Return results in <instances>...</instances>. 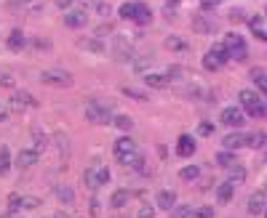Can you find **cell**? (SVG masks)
I'll list each match as a JSON object with an SVG mask.
<instances>
[{
    "label": "cell",
    "instance_id": "1",
    "mask_svg": "<svg viewBox=\"0 0 267 218\" xmlns=\"http://www.w3.org/2000/svg\"><path fill=\"white\" fill-rule=\"evenodd\" d=\"M238 98H240V107H243L246 115H251V117H267V104L259 98L257 91L246 88V91H240V93H238Z\"/></svg>",
    "mask_w": 267,
    "mask_h": 218
},
{
    "label": "cell",
    "instance_id": "2",
    "mask_svg": "<svg viewBox=\"0 0 267 218\" xmlns=\"http://www.w3.org/2000/svg\"><path fill=\"white\" fill-rule=\"evenodd\" d=\"M86 120L94 125H110L113 123V109L102 101H88L86 104Z\"/></svg>",
    "mask_w": 267,
    "mask_h": 218
},
{
    "label": "cell",
    "instance_id": "3",
    "mask_svg": "<svg viewBox=\"0 0 267 218\" xmlns=\"http://www.w3.org/2000/svg\"><path fill=\"white\" fill-rule=\"evenodd\" d=\"M40 80L45 85H56V88H70L75 83V77L70 75L67 69H43L40 72Z\"/></svg>",
    "mask_w": 267,
    "mask_h": 218
},
{
    "label": "cell",
    "instance_id": "4",
    "mask_svg": "<svg viewBox=\"0 0 267 218\" xmlns=\"http://www.w3.org/2000/svg\"><path fill=\"white\" fill-rule=\"evenodd\" d=\"M38 107V98L30 93V91H22V88H16L14 93H11L8 98V109H14V112H24V109H35Z\"/></svg>",
    "mask_w": 267,
    "mask_h": 218
},
{
    "label": "cell",
    "instance_id": "5",
    "mask_svg": "<svg viewBox=\"0 0 267 218\" xmlns=\"http://www.w3.org/2000/svg\"><path fill=\"white\" fill-rule=\"evenodd\" d=\"M219 120H222L227 128H243L246 123V112L240 107H225L222 115H219Z\"/></svg>",
    "mask_w": 267,
    "mask_h": 218
},
{
    "label": "cell",
    "instance_id": "6",
    "mask_svg": "<svg viewBox=\"0 0 267 218\" xmlns=\"http://www.w3.org/2000/svg\"><path fill=\"white\" fill-rule=\"evenodd\" d=\"M38 157H40V155H38V152L32 149V147H30V149H22V152H16L14 165H16L19 170H27V168H32V165L38 162Z\"/></svg>",
    "mask_w": 267,
    "mask_h": 218
},
{
    "label": "cell",
    "instance_id": "7",
    "mask_svg": "<svg viewBox=\"0 0 267 218\" xmlns=\"http://www.w3.org/2000/svg\"><path fill=\"white\" fill-rule=\"evenodd\" d=\"M195 149H198V144H195V138L190 133H182L179 141H177V155L179 157H192Z\"/></svg>",
    "mask_w": 267,
    "mask_h": 218
},
{
    "label": "cell",
    "instance_id": "8",
    "mask_svg": "<svg viewBox=\"0 0 267 218\" xmlns=\"http://www.w3.org/2000/svg\"><path fill=\"white\" fill-rule=\"evenodd\" d=\"M88 24V14L86 11H70L67 16H64V27H70V30H80V27H86Z\"/></svg>",
    "mask_w": 267,
    "mask_h": 218
},
{
    "label": "cell",
    "instance_id": "9",
    "mask_svg": "<svg viewBox=\"0 0 267 218\" xmlns=\"http://www.w3.org/2000/svg\"><path fill=\"white\" fill-rule=\"evenodd\" d=\"M174 205H177V191L174 189H160L158 197H155V208L160 210H171Z\"/></svg>",
    "mask_w": 267,
    "mask_h": 218
},
{
    "label": "cell",
    "instance_id": "10",
    "mask_svg": "<svg viewBox=\"0 0 267 218\" xmlns=\"http://www.w3.org/2000/svg\"><path fill=\"white\" fill-rule=\"evenodd\" d=\"M115 157H120V155H134V152H139V147H136V141L131 136H120L118 141H115Z\"/></svg>",
    "mask_w": 267,
    "mask_h": 218
},
{
    "label": "cell",
    "instance_id": "11",
    "mask_svg": "<svg viewBox=\"0 0 267 218\" xmlns=\"http://www.w3.org/2000/svg\"><path fill=\"white\" fill-rule=\"evenodd\" d=\"M267 208V194L265 191H254V194L249 197V213L251 216H262Z\"/></svg>",
    "mask_w": 267,
    "mask_h": 218
},
{
    "label": "cell",
    "instance_id": "12",
    "mask_svg": "<svg viewBox=\"0 0 267 218\" xmlns=\"http://www.w3.org/2000/svg\"><path fill=\"white\" fill-rule=\"evenodd\" d=\"M163 45L168 51H174V54H185V51H190V43H187L182 35H168L163 40Z\"/></svg>",
    "mask_w": 267,
    "mask_h": 218
},
{
    "label": "cell",
    "instance_id": "13",
    "mask_svg": "<svg viewBox=\"0 0 267 218\" xmlns=\"http://www.w3.org/2000/svg\"><path fill=\"white\" fill-rule=\"evenodd\" d=\"M232 197H235V184L225 181V184H219V187H217V202L219 205H230Z\"/></svg>",
    "mask_w": 267,
    "mask_h": 218
},
{
    "label": "cell",
    "instance_id": "14",
    "mask_svg": "<svg viewBox=\"0 0 267 218\" xmlns=\"http://www.w3.org/2000/svg\"><path fill=\"white\" fill-rule=\"evenodd\" d=\"M222 147L227 152H235V149H243L246 147V133H227L222 138Z\"/></svg>",
    "mask_w": 267,
    "mask_h": 218
},
{
    "label": "cell",
    "instance_id": "15",
    "mask_svg": "<svg viewBox=\"0 0 267 218\" xmlns=\"http://www.w3.org/2000/svg\"><path fill=\"white\" fill-rule=\"evenodd\" d=\"M142 77H145L147 88H168V83H171L166 75H160V72H145Z\"/></svg>",
    "mask_w": 267,
    "mask_h": 218
},
{
    "label": "cell",
    "instance_id": "16",
    "mask_svg": "<svg viewBox=\"0 0 267 218\" xmlns=\"http://www.w3.org/2000/svg\"><path fill=\"white\" fill-rule=\"evenodd\" d=\"M192 30L198 32V35H211V32H214V22H211V19H206L203 14H195L192 16Z\"/></svg>",
    "mask_w": 267,
    "mask_h": 218
},
{
    "label": "cell",
    "instance_id": "17",
    "mask_svg": "<svg viewBox=\"0 0 267 218\" xmlns=\"http://www.w3.org/2000/svg\"><path fill=\"white\" fill-rule=\"evenodd\" d=\"M246 147H249V149L267 147V133H265V130H251V133H246Z\"/></svg>",
    "mask_w": 267,
    "mask_h": 218
},
{
    "label": "cell",
    "instance_id": "18",
    "mask_svg": "<svg viewBox=\"0 0 267 218\" xmlns=\"http://www.w3.org/2000/svg\"><path fill=\"white\" fill-rule=\"evenodd\" d=\"M113 56L118 59V62H131V59L136 56V51L131 48L128 43H123V40H118L115 43V51H113Z\"/></svg>",
    "mask_w": 267,
    "mask_h": 218
},
{
    "label": "cell",
    "instance_id": "19",
    "mask_svg": "<svg viewBox=\"0 0 267 218\" xmlns=\"http://www.w3.org/2000/svg\"><path fill=\"white\" fill-rule=\"evenodd\" d=\"M249 75H251V83L257 85V91H262L267 96V72L262 67H254V69H249Z\"/></svg>",
    "mask_w": 267,
    "mask_h": 218
},
{
    "label": "cell",
    "instance_id": "20",
    "mask_svg": "<svg viewBox=\"0 0 267 218\" xmlns=\"http://www.w3.org/2000/svg\"><path fill=\"white\" fill-rule=\"evenodd\" d=\"M48 147V136H45L43 128H32V149L38 152V155H43V149Z\"/></svg>",
    "mask_w": 267,
    "mask_h": 218
},
{
    "label": "cell",
    "instance_id": "21",
    "mask_svg": "<svg viewBox=\"0 0 267 218\" xmlns=\"http://www.w3.org/2000/svg\"><path fill=\"white\" fill-rule=\"evenodd\" d=\"M77 45H80V48H86V51H91V54H104V51H107L99 37H80Z\"/></svg>",
    "mask_w": 267,
    "mask_h": 218
},
{
    "label": "cell",
    "instance_id": "22",
    "mask_svg": "<svg viewBox=\"0 0 267 218\" xmlns=\"http://www.w3.org/2000/svg\"><path fill=\"white\" fill-rule=\"evenodd\" d=\"M225 45H227V51H238V48H249L246 45V40L238 35V32H225V40H222Z\"/></svg>",
    "mask_w": 267,
    "mask_h": 218
},
{
    "label": "cell",
    "instance_id": "23",
    "mask_svg": "<svg viewBox=\"0 0 267 218\" xmlns=\"http://www.w3.org/2000/svg\"><path fill=\"white\" fill-rule=\"evenodd\" d=\"M11 165H14V157H11L8 147H0V178L11 173Z\"/></svg>",
    "mask_w": 267,
    "mask_h": 218
},
{
    "label": "cell",
    "instance_id": "24",
    "mask_svg": "<svg viewBox=\"0 0 267 218\" xmlns=\"http://www.w3.org/2000/svg\"><path fill=\"white\" fill-rule=\"evenodd\" d=\"M24 45H27V37H24V32H22V30H14V32L8 35V51H14V54H16V51H22Z\"/></svg>",
    "mask_w": 267,
    "mask_h": 218
},
{
    "label": "cell",
    "instance_id": "25",
    "mask_svg": "<svg viewBox=\"0 0 267 218\" xmlns=\"http://www.w3.org/2000/svg\"><path fill=\"white\" fill-rule=\"evenodd\" d=\"M128 200H131V191H128V189H118L113 197H110V205H113L115 210H120V208H126V205H128Z\"/></svg>",
    "mask_w": 267,
    "mask_h": 218
},
{
    "label": "cell",
    "instance_id": "26",
    "mask_svg": "<svg viewBox=\"0 0 267 218\" xmlns=\"http://www.w3.org/2000/svg\"><path fill=\"white\" fill-rule=\"evenodd\" d=\"M134 22L139 24V27H147V24L153 22V11H150L145 3H139V5H136V16H134Z\"/></svg>",
    "mask_w": 267,
    "mask_h": 218
},
{
    "label": "cell",
    "instance_id": "27",
    "mask_svg": "<svg viewBox=\"0 0 267 218\" xmlns=\"http://www.w3.org/2000/svg\"><path fill=\"white\" fill-rule=\"evenodd\" d=\"M54 197H56L59 202H64V205H73V202H75V191H73V187H64V184L54 189Z\"/></svg>",
    "mask_w": 267,
    "mask_h": 218
},
{
    "label": "cell",
    "instance_id": "28",
    "mask_svg": "<svg viewBox=\"0 0 267 218\" xmlns=\"http://www.w3.org/2000/svg\"><path fill=\"white\" fill-rule=\"evenodd\" d=\"M243 178H246V168H243V165L232 162L230 168H227V181H230V184H240Z\"/></svg>",
    "mask_w": 267,
    "mask_h": 218
},
{
    "label": "cell",
    "instance_id": "29",
    "mask_svg": "<svg viewBox=\"0 0 267 218\" xmlns=\"http://www.w3.org/2000/svg\"><path fill=\"white\" fill-rule=\"evenodd\" d=\"M113 123H115L118 130H123V133H131L134 130V120L128 115H113Z\"/></svg>",
    "mask_w": 267,
    "mask_h": 218
},
{
    "label": "cell",
    "instance_id": "30",
    "mask_svg": "<svg viewBox=\"0 0 267 218\" xmlns=\"http://www.w3.org/2000/svg\"><path fill=\"white\" fill-rule=\"evenodd\" d=\"M198 176H200V168H198V165H185V168L179 170V178H182V181H198Z\"/></svg>",
    "mask_w": 267,
    "mask_h": 218
},
{
    "label": "cell",
    "instance_id": "31",
    "mask_svg": "<svg viewBox=\"0 0 267 218\" xmlns=\"http://www.w3.org/2000/svg\"><path fill=\"white\" fill-rule=\"evenodd\" d=\"M222 67H225V64L219 62V59H217V56L211 54V51H208V54L203 56V69H208V72H219Z\"/></svg>",
    "mask_w": 267,
    "mask_h": 218
},
{
    "label": "cell",
    "instance_id": "32",
    "mask_svg": "<svg viewBox=\"0 0 267 218\" xmlns=\"http://www.w3.org/2000/svg\"><path fill=\"white\" fill-rule=\"evenodd\" d=\"M54 144H56V149H59L62 155H70V138H67V133H64V130H56Z\"/></svg>",
    "mask_w": 267,
    "mask_h": 218
},
{
    "label": "cell",
    "instance_id": "33",
    "mask_svg": "<svg viewBox=\"0 0 267 218\" xmlns=\"http://www.w3.org/2000/svg\"><path fill=\"white\" fill-rule=\"evenodd\" d=\"M136 0H128V3H123L120 8H118V14H120V19H131L134 22V16H136Z\"/></svg>",
    "mask_w": 267,
    "mask_h": 218
},
{
    "label": "cell",
    "instance_id": "34",
    "mask_svg": "<svg viewBox=\"0 0 267 218\" xmlns=\"http://www.w3.org/2000/svg\"><path fill=\"white\" fill-rule=\"evenodd\" d=\"M211 54L217 56L222 64L230 62V51H227V45H225V43H214V45H211Z\"/></svg>",
    "mask_w": 267,
    "mask_h": 218
},
{
    "label": "cell",
    "instance_id": "35",
    "mask_svg": "<svg viewBox=\"0 0 267 218\" xmlns=\"http://www.w3.org/2000/svg\"><path fill=\"white\" fill-rule=\"evenodd\" d=\"M83 184L91 189V191H96L99 189V178H96V173H94V168H86L83 170Z\"/></svg>",
    "mask_w": 267,
    "mask_h": 218
},
{
    "label": "cell",
    "instance_id": "36",
    "mask_svg": "<svg viewBox=\"0 0 267 218\" xmlns=\"http://www.w3.org/2000/svg\"><path fill=\"white\" fill-rule=\"evenodd\" d=\"M163 75L168 77V80H182V77H185V67H179V64H171V67H166Z\"/></svg>",
    "mask_w": 267,
    "mask_h": 218
},
{
    "label": "cell",
    "instance_id": "37",
    "mask_svg": "<svg viewBox=\"0 0 267 218\" xmlns=\"http://www.w3.org/2000/svg\"><path fill=\"white\" fill-rule=\"evenodd\" d=\"M94 173H96V178H99V187H104V184L113 178V176H110V168H107V165H94Z\"/></svg>",
    "mask_w": 267,
    "mask_h": 218
},
{
    "label": "cell",
    "instance_id": "38",
    "mask_svg": "<svg viewBox=\"0 0 267 218\" xmlns=\"http://www.w3.org/2000/svg\"><path fill=\"white\" fill-rule=\"evenodd\" d=\"M232 162H235V155H232V152L222 149V152L217 155V165H222V168H230Z\"/></svg>",
    "mask_w": 267,
    "mask_h": 218
},
{
    "label": "cell",
    "instance_id": "39",
    "mask_svg": "<svg viewBox=\"0 0 267 218\" xmlns=\"http://www.w3.org/2000/svg\"><path fill=\"white\" fill-rule=\"evenodd\" d=\"M190 216H192L190 205H174L171 208V218H190Z\"/></svg>",
    "mask_w": 267,
    "mask_h": 218
},
{
    "label": "cell",
    "instance_id": "40",
    "mask_svg": "<svg viewBox=\"0 0 267 218\" xmlns=\"http://www.w3.org/2000/svg\"><path fill=\"white\" fill-rule=\"evenodd\" d=\"M22 205H24V194L11 191V194H8V210H22Z\"/></svg>",
    "mask_w": 267,
    "mask_h": 218
},
{
    "label": "cell",
    "instance_id": "41",
    "mask_svg": "<svg viewBox=\"0 0 267 218\" xmlns=\"http://www.w3.org/2000/svg\"><path fill=\"white\" fill-rule=\"evenodd\" d=\"M30 45L35 51H51V40H48V37H32Z\"/></svg>",
    "mask_w": 267,
    "mask_h": 218
},
{
    "label": "cell",
    "instance_id": "42",
    "mask_svg": "<svg viewBox=\"0 0 267 218\" xmlns=\"http://www.w3.org/2000/svg\"><path fill=\"white\" fill-rule=\"evenodd\" d=\"M192 218H214V208L211 205H200L192 210Z\"/></svg>",
    "mask_w": 267,
    "mask_h": 218
},
{
    "label": "cell",
    "instance_id": "43",
    "mask_svg": "<svg viewBox=\"0 0 267 218\" xmlns=\"http://www.w3.org/2000/svg\"><path fill=\"white\" fill-rule=\"evenodd\" d=\"M136 218H155V205L142 202V205H139V213H136Z\"/></svg>",
    "mask_w": 267,
    "mask_h": 218
},
{
    "label": "cell",
    "instance_id": "44",
    "mask_svg": "<svg viewBox=\"0 0 267 218\" xmlns=\"http://www.w3.org/2000/svg\"><path fill=\"white\" fill-rule=\"evenodd\" d=\"M94 11L104 19V16H110V11H113V8H110V3H104V0H96V3H94Z\"/></svg>",
    "mask_w": 267,
    "mask_h": 218
},
{
    "label": "cell",
    "instance_id": "45",
    "mask_svg": "<svg viewBox=\"0 0 267 218\" xmlns=\"http://www.w3.org/2000/svg\"><path fill=\"white\" fill-rule=\"evenodd\" d=\"M107 35H113V27H110V24H99V27L94 30V37H107Z\"/></svg>",
    "mask_w": 267,
    "mask_h": 218
},
{
    "label": "cell",
    "instance_id": "46",
    "mask_svg": "<svg viewBox=\"0 0 267 218\" xmlns=\"http://www.w3.org/2000/svg\"><path fill=\"white\" fill-rule=\"evenodd\" d=\"M198 133H200V136H211V133H214V123L203 120V123L198 125Z\"/></svg>",
    "mask_w": 267,
    "mask_h": 218
},
{
    "label": "cell",
    "instance_id": "47",
    "mask_svg": "<svg viewBox=\"0 0 267 218\" xmlns=\"http://www.w3.org/2000/svg\"><path fill=\"white\" fill-rule=\"evenodd\" d=\"M123 93H126V96H131V98H136V101H145V93H139V91H136V88H128V85H126V88H123Z\"/></svg>",
    "mask_w": 267,
    "mask_h": 218
},
{
    "label": "cell",
    "instance_id": "48",
    "mask_svg": "<svg viewBox=\"0 0 267 218\" xmlns=\"http://www.w3.org/2000/svg\"><path fill=\"white\" fill-rule=\"evenodd\" d=\"M22 208L35 210V208H40V200H38V197H24V205H22Z\"/></svg>",
    "mask_w": 267,
    "mask_h": 218
},
{
    "label": "cell",
    "instance_id": "49",
    "mask_svg": "<svg viewBox=\"0 0 267 218\" xmlns=\"http://www.w3.org/2000/svg\"><path fill=\"white\" fill-rule=\"evenodd\" d=\"M0 85H5V88H16V80L11 75H0Z\"/></svg>",
    "mask_w": 267,
    "mask_h": 218
},
{
    "label": "cell",
    "instance_id": "50",
    "mask_svg": "<svg viewBox=\"0 0 267 218\" xmlns=\"http://www.w3.org/2000/svg\"><path fill=\"white\" fill-rule=\"evenodd\" d=\"M54 5H56V8H62V11H67L70 5H75V0H54Z\"/></svg>",
    "mask_w": 267,
    "mask_h": 218
},
{
    "label": "cell",
    "instance_id": "51",
    "mask_svg": "<svg viewBox=\"0 0 267 218\" xmlns=\"http://www.w3.org/2000/svg\"><path fill=\"white\" fill-rule=\"evenodd\" d=\"M222 3V0H200V5H203L206 11H211V8H217V5Z\"/></svg>",
    "mask_w": 267,
    "mask_h": 218
},
{
    "label": "cell",
    "instance_id": "52",
    "mask_svg": "<svg viewBox=\"0 0 267 218\" xmlns=\"http://www.w3.org/2000/svg\"><path fill=\"white\" fill-rule=\"evenodd\" d=\"M91 216H99V200H96V197H94V200H91Z\"/></svg>",
    "mask_w": 267,
    "mask_h": 218
},
{
    "label": "cell",
    "instance_id": "53",
    "mask_svg": "<svg viewBox=\"0 0 267 218\" xmlns=\"http://www.w3.org/2000/svg\"><path fill=\"white\" fill-rule=\"evenodd\" d=\"M8 120V104H0V123Z\"/></svg>",
    "mask_w": 267,
    "mask_h": 218
},
{
    "label": "cell",
    "instance_id": "54",
    "mask_svg": "<svg viewBox=\"0 0 267 218\" xmlns=\"http://www.w3.org/2000/svg\"><path fill=\"white\" fill-rule=\"evenodd\" d=\"M75 3H77V5H80V11H86V8H88V5H94V0H75Z\"/></svg>",
    "mask_w": 267,
    "mask_h": 218
},
{
    "label": "cell",
    "instance_id": "55",
    "mask_svg": "<svg viewBox=\"0 0 267 218\" xmlns=\"http://www.w3.org/2000/svg\"><path fill=\"white\" fill-rule=\"evenodd\" d=\"M0 218H19V210H5Z\"/></svg>",
    "mask_w": 267,
    "mask_h": 218
},
{
    "label": "cell",
    "instance_id": "56",
    "mask_svg": "<svg viewBox=\"0 0 267 218\" xmlns=\"http://www.w3.org/2000/svg\"><path fill=\"white\" fill-rule=\"evenodd\" d=\"M51 218H70V213H64V210H59V213H54Z\"/></svg>",
    "mask_w": 267,
    "mask_h": 218
},
{
    "label": "cell",
    "instance_id": "57",
    "mask_svg": "<svg viewBox=\"0 0 267 218\" xmlns=\"http://www.w3.org/2000/svg\"><path fill=\"white\" fill-rule=\"evenodd\" d=\"M262 216H265V218H267V208H265V213H262Z\"/></svg>",
    "mask_w": 267,
    "mask_h": 218
},
{
    "label": "cell",
    "instance_id": "58",
    "mask_svg": "<svg viewBox=\"0 0 267 218\" xmlns=\"http://www.w3.org/2000/svg\"><path fill=\"white\" fill-rule=\"evenodd\" d=\"M265 160H267V157H265Z\"/></svg>",
    "mask_w": 267,
    "mask_h": 218
}]
</instances>
